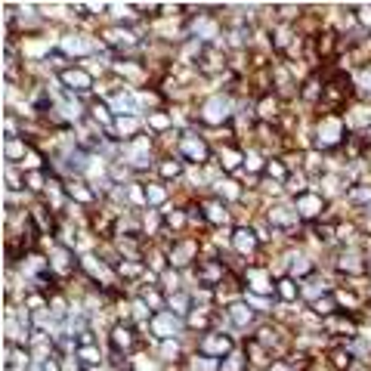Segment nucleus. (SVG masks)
<instances>
[{"label": "nucleus", "mask_w": 371, "mask_h": 371, "mask_svg": "<svg viewBox=\"0 0 371 371\" xmlns=\"http://www.w3.org/2000/svg\"><path fill=\"white\" fill-rule=\"evenodd\" d=\"M226 68V56L214 47V44H204L198 50V71L201 74H220Z\"/></svg>", "instance_id": "obj_1"}, {"label": "nucleus", "mask_w": 371, "mask_h": 371, "mask_svg": "<svg viewBox=\"0 0 371 371\" xmlns=\"http://www.w3.org/2000/svg\"><path fill=\"white\" fill-rule=\"evenodd\" d=\"M201 353L208 356V359H226V356H232V340L226 337V334H204L201 337Z\"/></svg>", "instance_id": "obj_2"}, {"label": "nucleus", "mask_w": 371, "mask_h": 371, "mask_svg": "<svg viewBox=\"0 0 371 371\" xmlns=\"http://www.w3.org/2000/svg\"><path fill=\"white\" fill-rule=\"evenodd\" d=\"M179 149H182L186 158H192L195 164H204V161L211 158V149L204 146V139H201V136H192V133L179 139Z\"/></svg>", "instance_id": "obj_3"}, {"label": "nucleus", "mask_w": 371, "mask_h": 371, "mask_svg": "<svg viewBox=\"0 0 371 371\" xmlns=\"http://www.w3.org/2000/svg\"><path fill=\"white\" fill-rule=\"evenodd\" d=\"M59 80L74 93H87L90 84H93V74L84 71V68H65V71H59Z\"/></svg>", "instance_id": "obj_4"}, {"label": "nucleus", "mask_w": 371, "mask_h": 371, "mask_svg": "<svg viewBox=\"0 0 371 371\" xmlns=\"http://www.w3.org/2000/svg\"><path fill=\"white\" fill-rule=\"evenodd\" d=\"M244 275H248V282H251V291H254V294H272V291H275V285H272V278H269L266 269L248 266Z\"/></svg>", "instance_id": "obj_5"}, {"label": "nucleus", "mask_w": 371, "mask_h": 371, "mask_svg": "<svg viewBox=\"0 0 371 371\" xmlns=\"http://www.w3.org/2000/svg\"><path fill=\"white\" fill-rule=\"evenodd\" d=\"M343 136V124L337 118H325L319 124V136H316V146H334L337 139Z\"/></svg>", "instance_id": "obj_6"}, {"label": "nucleus", "mask_w": 371, "mask_h": 371, "mask_svg": "<svg viewBox=\"0 0 371 371\" xmlns=\"http://www.w3.org/2000/svg\"><path fill=\"white\" fill-rule=\"evenodd\" d=\"M322 211H325V198H319L316 192H303V195H297V214H300V217L313 220V217H319Z\"/></svg>", "instance_id": "obj_7"}, {"label": "nucleus", "mask_w": 371, "mask_h": 371, "mask_svg": "<svg viewBox=\"0 0 371 371\" xmlns=\"http://www.w3.org/2000/svg\"><path fill=\"white\" fill-rule=\"evenodd\" d=\"M195 254H198V244H195L192 238H186V241H179V244L170 251V263H173V266H186V263L195 260Z\"/></svg>", "instance_id": "obj_8"}, {"label": "nucleus", "mask_w": 371, "mask_h": 371, "mask_svg": "<svg viewBox=\"0 0 371 371\" xmlns=\"http://www.w3.org/2000/svg\"><path fill=\"white\" fill-rule=\"evenodd\" d=\"M152 331H155L158 337L170 340V337L179 331V325H176V319H173L170 313H155V319H152Z\"/></svg>", "instance_id": "obj_9"}, {"label": "nucleus", "mask_w": 371, "mask_h": 371, "mask_svg": "<svg viewBox=\"0 0 371 371\" xmlns=\"http://www.w3.org/2000/svg\"><path fill=\"white\" fill-rule=\"evenodd\" d=\"M102 37H106V44H112V47H133V44H136V34H133L127 25L109 28V31H102Z\"/></svg>", "instance_id": "obj_10"}, {"label": "nucleus", "mask_w": 371, "mask_h": 371, "mask_svg": "<svg viewBox=\"0 0 371 371\" xmlns=\"http://www.w3.org/2000/svg\"><path fill=\"white\" fill-rule=\"evenodd\" d=\"M208 124H217V121H226L229 118V99H220V96H214L208 106H204V115H201Z\"/></svg>", "instance_id": "obj_11"}, {"label": "nucleus", "mask_w": 371, "mask_h": 371, "mask_svg": "<svg viewBox=\"0 0 371 371\" xmlns=\"http://www.w3.org/2000/svg\"><path fill=\"white\" fill-rule=\"evenodd\" d=\"M257 241H260V238H257L251 229H235V232H232V248H235L238 254H254V251H257Z\"/></svg>", "instance_id": "obj_12"}, {"label": "nucleus", "mask_w": 371, "mask_h": 371, "mask_svg": "<svg viewBox=\"0 0 371 371\" xmlns=\"http://www.w3.org/2000/svg\"><path fill=\"white\" fill-rule=\"evenodd\" d=\"M198 278H201V285H214L223 278V263L220 260H204L198 266Z\"/></svg>", "instance_id": "obj_13"}, {"label": "nucleus", "mask_w": 371, "mask_h": 371, "mask_svg": "<svg viewBox=\"0 0 371 371\" xmlns=\"http://www.w3.org/2000/svg\"><path fill=\"white\" fill-rule=\"evenodd\" d=\"M112 346H115V353H130V346H133V331H130L127 325H115V328H112Z\"/></svg>", "instance_id": "obj_14"}, {"label": "nucleus", "mask_w": 371, "mask_h": 371, "mask_svg": "<svg viewBox=\"0 0 371 371\" xmlns=\"http://www.w3.org/2000/svg\"><path fill=\"white\" fill-rule=\"evenodd\" d=\"M297 217H300V214H297V211H288V208H272V211L266 214V220H269L272 226H285V229L294 226Z\"/></svg>", "instance_id": "obj_15"}, {"label": "nucleus", "mask_w": 371, "mask_h": 371, "mask_svg": "<svg viewBox=\"0 0 371 371\" xmlns=\"http://www.w3.org/2000/svg\"><path fill=\"white\" fill-rule=\"evenodd\" d=\"M115 130H118V136H121V139H130V136L139 130L136 115H118V118H115Z\"/></svg>", "instance_id": "obj_16"}, {"label": "nucleus", "mask_w": 371, "mask_h": 371, "mask_svg": "<svg viewBox=\"0 0 371 371\" xmlns=\"http://www.w3.org/2000/svg\"><path fill=\"white\" fill-rule=\"evenodd\" d=\"M204 220H211V223H229V211H226V204L223 201H208L204 204Z\"/></svg>", "instance_id": "obj_17"}, {"label": "nucleus", "mask_w": 371, "mask_h": 371, "mask_svg": "<svg viewBox=\"0 0 371 371\" xmlns=\"http://www.w3.org/2000/svg\"><path fill=\"white\" fill-rule=\"evenodd\" d=\"M74 356L80 359V365H87V368H93V365H99L102 362V353H99V346L93 343V346H77L74 349Z\"/></svg>", "instance_id": "obj_18"}, {"label": "nucleus", "mask_w": 371, "mask_h": 371, "mask_svg": "<svg viewBox=\"0 0 371 371\" xmlns=\"http://www.w3.org/2000/svg\"><path fill=\"white\" fill-rule=\"evenodd\" d=\"M229 319H232L238 328H244V325H251V322H254V313H251V306H248V303H232V306H229Z\"/></svg>", "instance_id": "obj_19"}, {"label": "nucleus", "mask_w": 371, "mask_h": 371, "mask_svg": "<svg viewBox=\"0 0 371 371\" xmlns=\"http://www.w3.org/2000/svg\"><path fill=\"white\" fill-rule=\"evenodd\" d=\"M65 192H68L77 204H93V198H96V195H93L84 182H68V186H65Z\"/></svg>", "instance_id": "obj_20"}, {"label": "nucleus", "mask_w": 371, "mask_h": 371, "mask_svg": "<svg viewBox=\"0 0 371 371\" xmlns=\"http://www.w3.org/2000/svg\"><path fill=\"white\" fill-rule=\"evenodd\" d=\"M167 303H170V313H173V316H186V313H189L192 297H189V294H182V291H176V294L167 297Z\"/></svg>", "instance_id": "obj_21"}, {"label": "nucleus", "mask_w": 371, "mask_h": 371, "mask_svg": "<svg viewBox=\"0 0 371 371\" xmlns=\"http://www.w3.org/2000/svg\"><path fill=\"white\" fill-rule=\"evenodd\" d=\"M25 155H28V146L22 139H7V146H4V158L7 161H22Z\"/></svg>", "instance_id": "obj_22"}, {"label": "nucleus", "mask_w": 371, "mask_h": 371, "mask_svg": "<svg viewBox=\"0 0 371 371\" xmlns=\"http://www.w3.org/2000/svg\"><path fill=\"white\" fill-rule=\"evenodd\" d=\"M275 294L282 297V300H294V297L300 294V285H297V278H282V282H278V288H275Z\"/></svg>", "instance_id": "obj_23"}, {"label": "nucleus", "mask_w": 371, "mask_h": 371, "mask_svg": "<svg viewBox=\"0 0 371 371\" xmlns=\"http://www.w3.org/2000/svg\"><path fill=\"white\" fill-rule=\"evenodd\" d=\"M278 115V99L275 96H266V99H260V106H257V118H275Z\"/></svg>", "instance_id": "obj_24"}, {"label": "nucleus", "mask_w": 371, "mask_h": 371, "mask_svg": "<svg viewBox=\"0 0 371 371\" xmlns=\"http://www.w3.org/2000/svg\"><path fill=\"white\" fill-rule=\"evenodd\" d=\"M340 269L349 272V275H362V272H365V263H362L356 254H346V257H340Z\"/></svg>", "instance_id": "obj_25"}, {"label": "nucleus", "mask_w": 371, "mask_h": 371, "mask_svg": "<svg viewBox=\"0 0 371 371\" xmlns=\"http://www.w3.org/2000/svg\"><path fill=\"white\" fill-rule=\"evenodd\" d=\"M22 179H25V186L31 192H40L44 186H47V179H44V170H25L22 173Z\"/></svg>", "instance_id": "obj_26"}, {"label": "nucleus", "mask_w": 371, "mask_h": 371, "mask_svg": "<svg viewBox=\"0 0 371 371\" xmlns=\"http://www.w3.org/2000/svg\"><path fill=\"white\" fill-rule=\"evenodd\" d=\"M80 263H84V269H87V272H90L93 278H96V275H99V278H102V282H109V272L102 269V263H99V257H84Z\"/></svg>", "instance_id": "obj_27"}, {"label": "nucleus", "mask_w": 371, "mask_h": 371, "mask_svg": "<svg viewBox=\"0 0 371 371\" xmlns=\"http://www.w3.org/2000/svg\"><path fill=\"white\" fill-rule=\"evenodd\" d=\"M90 118H93V121H99V127H112V124H115V121H112V115H109V109H106L102 102H93Z\"/></svg>", "instance_id": "obj_28"}, {"label": "nucleus", "mask_w": 371, "mask_h": 371, "mask_svg": "<svg viewBox=\"0 0 371 371\" xmlns=\"http://www.w3.org/2000/svg\"><path fill=\"white\" fill-rule=\"evenodd\" d=\"M158 173H161L164 179H176V176L182 173V164H179V161H173V158H167V161H161V164H158Z\"/></svg>", "instance_id": "obj_29"}, {"label": "nucleus", "mask_w": 371, "mask_h": 371, "mask_svg": "<svg viewBox=\"0 0 371 371\" xmlns=\"http://www.w3.org/2000/svg\"><path fill=\"white\" fill-rule=\"evenodd\" d=\"M346 198L353 204H368L371 201V186H353V189L346 192Z\"/></svg>", "instance_id": "obj_30"}, {"label": "nucleus", "mask_w": 371, "mask_h": 371, "mask_svg": "<svg viewBox=\"0 0 371 371\" xmlns=\"http://www.w3.org/2000/svg\"><path fill=\"white\" fill-rule=\"evenodd\" d=\"M334 306H337V300H334V297H328V294H325V297H319V300H313V313H316V316H331V313H334Z\"/></svg>", "instance_id": "obj_31"}, {"label": "nucleus", "mask_w": 371, "mask_h": 371, "mask_svg": "<svg viewBox=\"0 0 371 371\" xmlns=\"http://www.w3.org/2000/svg\"><path fill=\"white\" fill-rule=\"evenodd\" d=\"M208 325H211L208 310H195V313L189 316V328H195V331H208Z\"/></svg>", "instance_id": "obj_32"}, {"label": "nucleus", "mask_w": 371, "mask_h": 371, "mask_svg": "<svg viewBox=\"0 0 371 371\" xmlns=\"http://www.w3.org/2000/svg\"><path fill=\"white\" fill-rule=\"evenodd\" d=\"M164 223H167L170 229H182V226H186V214H182V211H170V208H164Z\"/></svg>", "instance_id": "obj_33"}, {"label": "nucleus", "mask_w": 371, "mask_h": 371, "mask_svg": "<svg viewBox=\"0 0 371 371\" xmlns=\"http://www.w3.org/2000/svg\"><path fill=\"white\" fill-rule=\"evenodd\" d=\"M164 198H167V189H164L161 182H155V186H149V189H146V201H149V204H161Z\"/></svg>", "instance_id": "obj_34"}, {"label": "nucleus", "mask_w": 371, "mask_h": 371, "mask_svg": "<svg viewBox=\"0 0 371 371\" xmlns=\"http://www.w3.org/2000/svg\"><path fill=\"white\" fill-rule=\"evenodd\" d=\"M220 161H223V170H238L241 155H238V152H232V149H223V152H220Z\"/></svg>", "instance_id": "obj_35"}, {"label": "nucleus", "mask_w": 371, "mask_h": 371, "mask_svg": "<svg viewBox=\"0 0 371 371\" xmlns=\"http://www.w3.org/2000/svg\"><path fill=\"white\" fill-rule=\"evenodd\" d=\"M142 303H146L149 310H158V313L164 310V300H161V294H155L152 288H142Z\"/></svg>", "instance_id": "obj_36"}, {"label": "nucleus", "mask_w": 371, "mask_h": 371, "mask_svg": "<svg viewBox=\"0 0 371 371\" xmlns=\"http://www.w3.org/2000/svg\"><path fill=\"white\" fill-rule=\"evenodd\" d=\"M331 365L340 368V371H346V368L353 365V356H349L346 349H334V353H331Z\"/></svg>", "instance_id": "obj_37"}, {"label": "nucleus", "mask_w": 371, "mask_h": 371, "mask_svg": "<svg viewBox=\"0 0 371 371\" xmlns=\"http://www.w3.org/2000/svg\"><path fill=\"white\" fill-rule=\"evenodd\" d=\"M241 368H244V359H241V356H235V353H232V356H226V359L217 365V371H241Z\"/></svg>", "instance_id": "obj_38"}, {"label": "nucleus", "mask_w": 371, "mask_h": 371, "mask_svg": "<svg viewBox=\"0 0 371 371\" xmlns=\"http://www.w3.org/2000/svg\"><path fill=\"white\" fill-rule=\"evenodd\" d=\"M176 356H179V343H176L173 337H170V340H164V343H161V359H167V362H173Z\"/></svg>", "instance_id": "obj_39"}, {"label": "nucleus", "mask_w": 371, "mask_h": 371, "mask_svg": "<svg viewBox=\"0 0 371 371\" xmlns=\"http://www.w3.org/2000/svg\"><path fill=\"white\" fill-rule=\"evenodd\" d=\"M149 127H152V130H164V127H170V115H164V112L149 115Z\"/></svg>", "instance_id": "obj_40"}, {"label": "nucleus", "mask_w": 371, "mask_h": 371, "mask_svg": "<svg viewBox=\"0 0 371 371\" xmlns=\"http://www.w3.org/2000/svg\"><path fill=\"white\" fill-rule=\"evenodd\" d=\"M294 260H297V263H291V275H294V278H297V275H306V272L313 269V266L306 263V257H294Z\"/></svg>", "instance_id": "obj_41"}, {"label": "nucleus", "mask_w": 371, "mask_h": 371, "mask_svg": "<svg viewBox=\"0 0 371 371\" xmlns=\"http://www.w3.org/2000/svg\"><path fill=\"white\" fill-rule=\"evenodd\" d=\"M161 282H164V288H167L170 294H176V282H179L176 272H161Z\"/></svg>", "instance_id": "obj_42"}, {"label": "nucleus", "mask_w": 371, "mask_h": 371, "mask_svg": "<svg viewBox=\"0 0 371 371\" xmlns=\"http://www.w3.org/2000/svg\"><path fill=\"white\" fill-rule=\"evenodd\" d=\"M266 173H269L275 182H278V179H285V167L278 164V161H269V164H266Z\"/></svg>", "instance_id": "obj_43"}, {"label": "nucleus", "mask_w": 371, "mask_h": 371, "mask_svg": "<svg viewBox=\"0 0 371 371\" xmlns=\"http://www.w3.org/2000/svg\"><path fill=\"white\" fill-rule=\"evenodd\" d=\"M331 50H334V34L328 31V34H322V47H319V53H322V56H328Z\"/></svg>", "instance_id": "obj_44"}, {"label": "nucleus", "mask_w": 371, "mask_h": 371, "mask_svg": "<svg viewBox=\"0 0 371 371\" xmlns=\"http://www.w3.org/2000/svg\"><path fill=\"white\" fill-rule=\"evenodd\" d=\"M331 235H334L331 226H316V238H319V241H331Z\"/></svg>", "instance_id": "obj_45"}, {"label": "nucleus", "mask_w": 371, "mask_h": 371, "mask_svg": "<svg viewBox=\"0 0 371 371\" xmlns=\"http://www.w3.org/2000/svg\"><path fill=\"white\" fill-rule=\"evenodd\" d=\"M260 167H263V158L251 152V155H248V170H260Z\"/></svg>", "instance_id": "obj_46"}, {"label": "nucleus", "mask_w": 371, "mask_h": 371, "mask_svg": "<svg viewBox=\"0 0 371 371\" xmlns=\"http://www.w3.org/2000/svg\"><path fill=\"white\" fill-rule=\"evenodd\" d=\"M359 22H362V25H371V7H359Z\"/></svg>", "instance_id": "obj_47"}, {"label": "nucleus", "mask_w": 371, "mask_h": 371, "mask_svg": "<svg viewBox=\"0 0 371 371\" xmlns=\"http://www.w3.org/2000/svg\"><path fill=\"white\" fill-rule=\"evenodd\" d=\"M40 371H59V362H56V359H44V362H40Z\"/></svg>", "instance_id": "obj_48"}, {"label": "nucleus", "mask_w": 371, "mask_h": 371, "mask_svg": "<svg viewBox=\"0 0 371 371\" xmlns=\"http://www.w3.org/2000/svg\"><path fill=\"white\" fill-rule=\"evenodd\" d=\"M269 371H291V368H288L285 362H272V365H269Z\"/></svg>", "instance_id": "obj_49"}, {"label": "nucleus", "mask_w": 371, "mask_h": 371, "mask_svg": "<svg viewBox=\"0 0 371 371\" xmlns=\"http://www.w3.org/2000/svg\"><path fill=\"white\" fill-rule=\"evenodd\" d=\"M124 371H133V368H124Z\"/></svg>", "instance_id": "obj_50"}]
</instances>
